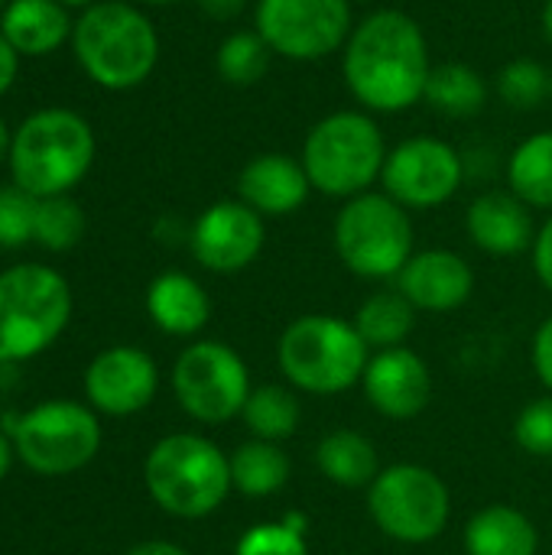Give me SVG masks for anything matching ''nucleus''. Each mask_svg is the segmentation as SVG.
Listing matches in <instances>:
<instances>
[{"label": "nucleus", "mask_w": 552, "mask_h": 555, "mask_svg": "<svg viewBox=\"0 0 552 555\" xmlns=\"http://www.w3.org/2000/svg\"><path fill=\"white\" fill-rule=\"evenodd\" d=\"M198 7L211 16V20H234L244 13L247 0H198Z\"/></svg>", "instance_id": "4c0bfd02"}, {"label": "nucleus", "mask_w": 552, "mask_h": 555, "mask_svg": "<svg viewBox=\"0 0 552 555\" xmlns=\"http://www.w3.org/2000/svg\"><path fill=\"white\" fill-rule=\"evenodd\" d=\"M423 101L446 117H475L488 104V81L465 62L433 65Z\"/></svg>", "instance_id": "b1692460"}, {"label": "nucleus", "mask_w": 552, "mask_h": 555, "mask_svg": "<svg viewBox=\"0 0 552 555\" xmlns=\"http://www.w3.org/2000/svg\"><path fill=\"white\" fill-rule=\"evenodd\" d=\"M146 309H150V319L169 335H195L205 328L211 315L208 293L198 286V280L185 273L156 276L146 293Z\"/></svg>", "instance_id": "412c9836"}, {"label": "nucleus", "mask_w": 552, "mask_h": 555, "mask_svg": "<svg viewBox=\"0 0 552 555\" xmlns=\"http://www.w3.org/2000/svg\"><path fill=\"white\" fill-rule=\"evenodd\" d=\"M316 465L319 472L342 488H371L377 472V452L374 446L351 429H335L329 433L319 449H316Z\"/></svg>", "instance_id": "5701e85b"}, {"label": "nucleus", "mask_w": 552, "mask_h": 555, "mask_svg": "<svg viewBox=\"0 0 552 555\" xmlns=\"http://www.w3.org/2000/svg\"><path fill=\"white\" fill-rule=\"evenodd\" d=\"M192 254L211 273H238L251 267L267 241L264 215L251 205L238 202H215L208 205L198 221L192 224Z\"/></svg>", "instance_id": "4468645a"}, {"label": "nucleus", "mask_w": 552, "mask_h": 555, "mask_svg": "<svg viewBox=\"0 0 552 555\" xmlns=\"http://www.w3.org/2000/svg\"><path fill=\"white\" fill-rule=\"evenodd\" d=\"M361 380L371 406L390 420L420 416L433 393L429 367L407 348H387L374 354Z\"/></svg>", "instance_id": "dca6fc26"}, {"label": "nucleus", "mask_w": 552, "mask_h": 555, "mask_svg": "<svg viewBox=\"0 0 552 555\" xmlns=\"http://www.w3.org/2000/svg\"><path fill=\"white\" fill-rule=\"evenodd\" d=\"M16 75H20V52L0 33V94H7L13 88Z\"/></svg>", "instance_id": "e433bc0d"}, {"label": "nucleus", "mask_w": 552, "mask_h": 555, "mask_svg": "<svg viewBox=\"0 0 552 555\" xmlns=\"http://www.w3.org/2000/svg\"><path fill=\"white\" fill-rule=\"evenodd\" d=\"M3 3H7V0H0V7H3Z\"/></svg>", "instance_id": "de8ad7c7"}, {"label": "nucleus", "mask_w": 552, "mask_h": 555, "mask_svg": "<svg viewBox=\"0 0 552 555\" xmlns=\"http://www.w3.org/2000/svg\"><path fill=\"white\" fill-rule=\"evenodd\" d=\"M280 371L306 393H342L368 371V345L355 322L335 315H303L286 325L277 345Z\"/></svg>", "instance_id": "423d86ee"}, {"label": "nucleus", "mask_w": 552, "mask_h": 555, "mask_svg": "<svg viewBox=\"0 0 552 555\" xmlns=\"http://www.w3.org/2000/svg\"><path fill=\"white\" fill-rule=\"evenodd\" d=\"M468 237L478 250L491 257H514L534 247V218L530 205H524L514 192H485L468 205L465 215Z\"/></svg>", "instance_id": "6ab92c4d"}, {"label": "nucleus", "mask_w": 552, "mask_h": 555, "mask_svg": "<svg viewBox=\"0 0 552 555\" xmlns=\"http://www.w3.org/2000/svg\"><path fill=\"white\" fill-rule=\"evenodd\" d=\"M270 59H273V49L264 42L257 29H234L231 36L221 39L215 52V68L228 85L247 88L267 75Z\"/></svg>", "instance_id": "c85d7f7f"}, {"label": "nucleus", "mask_w": 552, "mask_h": 555, "mask_svg": "<svg viewBox=\"0 0 552 555\" xmlns=\"http://www.w3.org/2000/svg\"><path fill=\"white\" fill-rule=\"evenodd\" d=\"M397 289L426 312H452L468 302L475 273L455 250H420L397 273Z\"/></svg>", "instance_id": "f3484780"}, {"label": "nucleus", "mask_w": 552, "mask_h": 555, "mask_svg": "<svg viewBox=\"0 0 552 555\" xmlns=\"http://www.w3.org/2000/svg\"><path fill=\"white\" fill-rule=\"evenodd\" d=\"M413 322H416V306L400 289L374 293L371 299L361 302L355 315V328L364 338V345L381 351L400 348V341L413 332Z\"/></svg>", "instance_id": "a878e982"}, {"label": "nucleus", "mask_w": 552, "mask_h": 555, "mask_svg": "<svg viewBox=\"0 0 552 555\" xmlns=\"http://www.w3.org/2000/svg\"><path fill=\"white\" fill-rule=\"evenodd\" d=\"M88 400L111 416H130L143 410L156 393V364L137 348H107L85 374Z\"/></svg>", "instance_id": "2eb2a0df"}, {"label": "nucleus", "mask_w": 552, "mask_h": 555, "mask_svg": "<svg viewBox=\"0 0 552 555\" xmlns=\"http://www.w3.org/2000/svg\"><path fill=\"white\" fill-rule=\"evenodd\" d=\"M335 250L351 273L390 280L413 257V221L387 192L355 195L335 218Z\"/></svg>", "instance_id": "6e6552de"}, {"label": "nucleus", "mask_w": 552, "mask_h": 555, "mask_svg": "<svg viewBox=\"0 0 552 555\" xmlns=\"http://www.w3.org/2000/svg\"><path fill=\"white\" fill-rule=\"evenodd\" d=\"M429 42L403 10H374L355 23L342 49L348 91L377 114H400L423 101L429 81Z\"/></svg>", "instance_id": "f257e3e1"}, {"label": "nucleus", "mask_w": 552, "mask_h": 555, "mask_svg": "<svg viewBox=\"0 0 552 555\" xmlns=\"http://www.w3.org/2000/svg\"><path fill=\"white\" fill-rule=\"evenodd\" d=\"M241 416H244L247 429L254 433V439L280 442V439L296 433V426H299V403H296V397L286 387L267 384V387L251 390Z\"/></svg>", "instance_id": "cd10ccee"}, {"label": "nucleus", "mask_w": 552, "mask_h": 555, "mask_svg": "<svg viewBox=\"0 0 552 555\" xmlns=\"http://www.w3.org/2000/svg\"><path fill=\"white\" fill-rule=\"evenodd\" d=\"M534 367L540 374V380L552 390V319H547L534 338Z\"/></svg>", "instance_id": "c9c22d12"}, {"label": "nucleus", "mask_w": 552, "mask_h": 555, "mask_svg": "<svg viewBox=\"0 0 552 555\" xmlns=\"http://www.w3.org/2000/svg\"><path fill=\"white\" fill-rule=\"evenodd\" d=\"M172 390L192 420L228 423L244 410L251 397V377L244 361L228 345L198 341L179 354L172 367Z\"/></svg>", "instance_id": "9b49d317"}, {"label": "nucleus", "mask_w": 552, "mask_h": 555, "mask_svg": "<svg viewBox=\"0 0 552 555\" xmlns=\"http://www.w3.org/2000/svg\"><path fill=\"white\" fill-rule=\"evenodd\" d=\"M543 36H547V42L552 46V0L543 3Z\"/></svg>", "instance_id": "a19ab883"}, {"label": "nucleus", "mask_w": 552, "mask_h": 555, "mask_svg": "<svg viewBox=\"0 0 552 555\" xmlns=\"http://www.w3.org/2000/svg\"><path fill=\"white\" fill-rule=\"evenodd\" d=\"M312 182L306 176L303 159L286 153H260L238 176V195L264 218L293 215L306 205Z\"/></svg>", "instance_id": "a211bd4d"}, {"label": "nucleus", "mask_w": 552, "mask_h": 555, "mask_svg": "<svg viewBox=\"0 0 552 555\" xmlns=\"http://www.w3.org/2000/svg\"><path fill=\"white\" fill-rule=\"evenodd\" d=\"M368 511L381 533L400 543H429L449 524V488L439 475L420 465H394L384 468L371 491Z\"/></svg>", "instance_id": "1a4fd4ad"}, {"label": "nucleus", "mask_w": 552, "mask_h": 555, "mask_svg": "<svg viewBox=\"0 0 552 555\" xmlns=\"http://www.w3.org/2000/svg\"><path fill=\"white\" fill-rule=\"evenodd\" d=\"M534 270H537L540 283L552 293V218L537 231V241H534Z\"/></svg>", "instance_id": "f704fd0d"}, {"label": "nucleus", "mask_w": 552, "mask_h": 555, "mask_svg": "<svg viewBox=\"0 0 552 555\" xmlns=\"http://www.w3.org/2000/svg\"><path fill=\"white\" fill-rule=\"evenodd\" d=\"M72 315L68 283L39 263L0 273V361H26L49 348Z\"/></svg>", "instance_id": "0eeeda50"}, {"label": "nucleus", "mask_w": 552, "mask_h": 555, "mask_svg": "<svg viewBox=\"0 0 552 555\" xmlns=\"http://www.w3.org/2000/svg\"><path fill=\"white\" fill-rule=\"evenodd\" d=\"M36 208L39 198L20 185L0 189V247H23L36 241Z\"/></svg>", "instance_id": "473e14b6"}, {"label": "nucleus", "mask_w": 552, "mask_h": 555, "mask_svg": "<svg viewBox=\"0 0 552 555\" xmlns=\"http://www.w3.org/2000/svg\"><path fill=\"white\" fill-rule=\"evenodd\" d=\"M10 140H13V137H10V130H7V124H3V117H0V159L10 156Z\"/></svg>", "instance_id": "79ce46f5"}, {"label": "nucleus", "mask_w": 552, "mask_h": 555, "mask_svg": "<svg viewBox=\"0 0 552 555\" xmlns=\"http://www.w3.org/2000/svg\"><path fill=\"white\" fill-rule=\"evenodd\" d=\"M537 527L508 504H491L478 511L465 527L468 555H537Z\"/></svg>", "instance_id": "4be33fe9"}, {"label": "nucleus", "mask_w": 552, "mask_h": 555, "mask_svg": "<svg viewBox=\"0 0 552 555\" xmlns=\"http://www.w3.org/2000/svg\"><path fill=\"white\" fill-rule=\"evenodd\" d=\"M550 78L552 72L537 59H514L498 75V94L514 111H537L550 98Z\"/></svg>", "instance_id": "c756f323"}, {"label": "nucleus", "mask_w": 552, "mask_h": 555, "mask_svg": "<svg viewBox=\"0 0 552 555\" xmlns=\"http://www.w3.org/2000/svg\"><path fill=\"white\" fill-rule=\"evenodd\" d=\"M140 3H153V7H166V3H179V0H140Z\"/></svg>", "instance_id": "c03bdc74"}, {"label": "nucleus", "mask_w": 552, "mask_h": 555, "mask_svg": "<svg viewBox=\"0 0 552 555\" xmlns=\"http://www.w3.org/2000/svg\"><path fill=\"white\" fill-rule=\"evenodd\" d=\"M351 3H371V0H351Z\"/></svg>", "instance_id": "a18cd8bd"}, {"label": "nucleus", "mask_w": 552, "mask_h": 555, "mask_svg": "<svg viewBox=\"0 0 552 555\" xmlns=\"http://www.w3.org/2000/svg\"><path fill=\"white\" fill-rule=\"evenodd\" d=\"M234 555H309L306 520L290 514L283 524H257L238 540Z\"/></svg>", "instance_id": "2f4dec72"}, {"label": "nucleus", "mask_w": 552, "mask_h": 555, "mask_svg": "<svg viewBox=\"0 0 552 555\" xmlns=\"http://www.w3.org/2000/svg\"><path fill=\"white\" fill-rule=\"evenodd\" d=\"M387 140L364 111H335L322 117L303 140V166L316 192L329 198H355L371 192L387 163Z\"/></svg>", "instance_id": "20e7f679"}, {"label": "nucleus", "mask_w": 552, "mask_h": 555, "mask_svg": "<svg viewBox=\"0 0 552 555\" xmlns=\"http://www.w3.org/2000/svg\"><path fill=\"white\" fill-rule=\"evenodd\" d=\"M85 234V215L81 208L65 198V195H52V198H39L36 208V241L49 250H68L81 241Z\"/></svg>", "instance_id": "7c9ffc66"}, {"label": "nucleus", "mask_w": 552, "mask_h": 555, "mask_svg": "<svg viewBox=\"0 0 552 555\" xmlns=\"http://www.w3.org/2000/svg\"><path fill=\"white\" fill-rule=\"evenodd\" d=\"M72 29L75 23L68 20V7L59 0H10L0 20V33L20 55L55 52Z\"/></svg>", "instance_id": "aec40b11"}, {"label": "nucleus", "mask_w": 552, "mask_h": 555, "mask_svg": "<svg viewBox=\"0 0 552 555\" xmlns=\"http://www.w3.org/2000/svg\"><path fill=\"white\" fill-rule=\"evenodd\" d=\"M146 488L172 517H208L228 498L231 459L202 436H166L146 455Z\"/></svg>", "instance_id": "39448f33"}, {"label": "nucleus", "mask_w": 552, "mask_h": 555, "mask_svg": "<svg viewBox=\"0 0 552 555\" xmlns=\"http://www.w3.org/2000/svg\"><path fill=\"white\" fill-rule=\"evenodd\" d=\"M465 179L459 150L439 137H410L387 153L381 185L403 208L429 211L446 205Z\"/></svg>", "instance_id": "ddd939ff"}, {"label": "nucleus", "mask_w": 552, "mask_h": 555, "mask_svg": "<svg viewBox=\"0 0 552 555\" xmlns=\"http://www.w3.org/2000/svg\"><path fill=\"white\" fill-rule=\"evenodd\" d=\"M127 555H189L185 550L172 546V543H140L133 546Z\"/></svg>", "instance_id": "58836bf2"}, {"label": "nucleus", "mask_w": 552, "mask_h": 555, "mask_svg": "<svg viewBox=\"0 0 552 555\" xmlns=\"http://www.w3.org/2000/svg\"><path fill=\"white\" fill-rule=\"evenodd\" d=\"M514 439L524 452L537 455V459H550L552 455V393L534 400L530 406H524V413L514 423Z\"/></svg>", "instance_id": "72a5a7b5"}, {"label": "nucleus", "mask_w": 552, "mask_h": 555, "mask_svg": "<svg viewBox=\"0 0 552 555\" xmlns=\"http://www.w3.org/2000/svg\"><path fill=\"white\" fill-rule=\"evenodd\" d=\"M290 481V459L277 442H244L231 455V485L247 498H270Z\"/></svg>", "instance_id": "bb28decb"}, {"label": "nucleus", "mask_w": 552, "mask_h": 555, "mask_svg": "<svg viewBox=\"0 0 552 555\" xmlns=\"http://www.w3.org/2000/svg\"><path fill=\"white\" fill-rule=\"evenodd\" d=\"M10 459H13V452H10V442L0 436V481L7 478V472H10Z\"/></svg>", "instance_id": "ea45409f"}, {"label": "nucleus", "mask_w": 552, "mask_h": 555, "mask_svg": "<svg viewBox=\"0 0 552 555\" xmlns=\"http://www.w3.org/2000/svg\"><path fill=\"white\" fill-rule=\"evenodd\" d=\"M254 29L273 55L319 62L345 49L355 29L351 0H257Z\"/></svg>", "instance_id": "9d476101"}, {"label": "nucleus", "mask_w": 552, "mask_h": 555, "mask_svg": "<svg viewBox=\"0 0 552 555\" xmlns=\"http://www.w3.org/2000/svg\"><path fill=\"white\" fill-rule=\"evenodd\" d=\"M508 182L524 205L552 211V130L534 133L514 146L508 159Z\"/></svg>", "instance_id": "393cba45"}, {"label": "nucleus", "mask_w": 552, "mask_h": 555, "mask_svg": "<svg viewBox=\"0 0 552 555\" xmlns=\"http://www.w3.org/2000/svg\"><path fill=\"white\" fill-rule=\"evenodd\" d=\"M550 101H552V78H550Z\"/></svg>", "instance_id": "49530a36"}, {"label": "nucleus", "mask_w": 552, "mask_h": 555, "mask_svg": "<svg viewBox=\"0 0 552 555\" xmlns=\"http://www.w3.org/2000/svg\"><path fill=\"white\" fill-rule=\"evenodd\" d=\"M94 150V130L81 114L46 107L16 127L10 140V172L13 182L36 198L65 195L88 176Z\"/></svg>", "instance_id": "7ed1b4c3"}, {"label": "nucleus", "mask_w": 552, "mask_h": 555, "mask_svg": "<svg viewBox=\"0 0 552 555\" xmlns=\"http://www.w3.org/2000/svg\"><path fill=\"white\" fill-rule=\"evenodd\" d=\"M16 452L39 475H68L85 468L98 446L101 426L78 403H42L16 423Z\"/></svg>", "instance_id": "f8f14e48"}, {"label": "nucleus", "mask_w": 552, "mask_h": 555, "mask_svg": "<svg viewBox=\"0 0 552 555\" xmlns=\"http://www.w3.org/2000/svg\"><path fill=\"white\" fill-rule=\"evenodd\" d=\"M59 3H65V7H91V3H98V0H59Z\"/></svg>", "instance_id": "37998d69"}, {"label": "nucleus", "mask_w": 552, "mask_h": 555, "mask_svg": "<svg viewBox=\"0 0 552 555\" xmlns=\"http://www.w3.org/2000/svg\"><path fill=\"white\" fill-rule=\"evenodd\" d=\"M72 49L81 72L107 91H130L143 85L159 62L156 26L146 13L120 0L91 3L75 20Z\"/></svg>", "instance_id": "f03ea898"}]
</instances>
